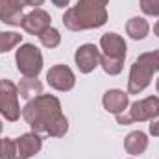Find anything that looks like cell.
I'll list each match as a JSON object with an SVG mask.
<instances>
[{"mask_svg": "<svg viewBox=\"0 0 159 159\" xmlns=\"http://www.w3.org/2000/svg\"><path fill=\"white\" fill-rule=\"evenodd\" d=\"M22 119L32 131L48 137H63L69 131V120L61 113V102L54 94H39L22 107Z\"/></svg>", "mask_w": 159, "mask_h": 159, "instance_id": "obj_1", "label": "cell"}, {"mask_svg": "<svg viewBox=\"0 0 159 159\" xmlns=\"http://www.w3.org/2000/svg\"><path fill=\"white\" fill-rule=\"evenodd\" d=\"M109 0H78L63 15V24L70 32L94 30L107 22Z\"/></svg>", "mask_w": 159, "mask_h": 159, "instance_id": "obj_2", "label": "cell"}, {"mask_svg": "<svg viewBox=\"0 0 159 159\" xmlns=\"http://www.w3.org/2000/svg\"><path fill=\"white\" fill-rule=\"evenodd\" d=\"M159 70V48L152 52H144L141 54L129 70V80H128V93L129 94H139L143 93L150 81L152 76Z\"/></svg>", "mask_w": 159, "mask_h": 159, "instance_id": "obj_3", "label": "cell"}, {"mask_svg": "<svg viewBox=\"0 0 159 159\" xmlns=\"http://www.w3.org/2000/svg\"><path fill=\"white\" fill-rule=\"evenodd\" d=\"M117 117V122L126 126L131 122H144V120H154L159 117V96H148L143 100H137L129 106L128 111H122Z\"/></svg>", "mask_w": 159, "mask_h": 159, "instance_id": "obj_4", "label": "cell"}, {"mask_svg": "<svg viewBox=\"0 0 159 159\" xmlns=\"http://www.w3.org/2000/svg\"><path fill=\"white\" fill-rule=\"evenodd\" d=\"M15 63L17 70L24 78H37L43 70V54L35 44H20V48L15 54Z\"/></svg>", "mask_w": 159, "mask_h": 159, "instance_id": "obj_5", "label": "cell"}, {"mask_svg": "<svg viewBox=\"0 0 159 159\" xmlns=\"http://www.w3.org/2000/svg\"><path fill=\"white\" fill-rule=\"evenodd\" d=\"M0 115L9 122H15L20 117L19 87L6 78L0 80Z\"/></svg>", "mask_w": 159, "mask_h": 159, "instance_id": "obj_6", "label": "cell"}, {"mask_svg": "<svg viewBox=\"0 0 159 159\" xmlns=\"http://www.w3.org/2000/svg\"><path fill=\"white\" fill-rule=\"evenodd\" d=\"M46 81L52 89L56 91H70L76 85V76L70 70V67L67 65H54L48 72H46Z\"/></svg>", "mask_w": 159, "mask_h": 159, "instance_id": "obj_7", "label": "cell"}, {"mask_svg": "<svg viewBox=\"0 0 159 159\" xmlns=\"http://www.w3.org/2000/svg\"><path fill=\"white\" fill-rule=\"evenodd\" d=\"M74 61L81 74H89L100 65V50L91 43L81 44L74 54Z\"/></svg>", "mask_w": 159, "mask_h": 159, "instance_id": "obj_8", "label": "cell"}, {"mask_svg": "<svg viewBox=\"0 0 159 159\" xmlns=\"http://www.w3.org/2000/svg\"><path fill=\"white\" fill-rule=\"evenodd\" d=\"M50 13H46L44 9L35 7L34 11H30L28 15H24L22 19V30L30 35H41L46 28H50Z\"/></svg>", "mask_w": 159, "mask_h": 159, "instance_id": "obj_9", "label": "cell"}, {"mask_svg": "<svg viewBox=\"0 0 159 159\" xmlns=\"http://www.w3.org/2000/svg\"><path fill=\"white\" fill-rule=\"evenodd\" d=\"M26 0H0V20L11 26H20L24 19Z\"/></svg>", "mask_w": 159, "mask_h": 159, "instance_id": "obj_10", "label": "cell"}, {"mask_svg": "<svg viewBox=\"0 0 159 159\" xmlns=\"http://www.w3.org/2000/svg\"><path fill=\"white\" fill-rule=\"evenodd\" d=\"M100 48L104 50L102 56L111 57V59H122L126 57V41L119 34H104L100 37Z\"/></svg>", "mask_w": 159, "mask_h": 159, "instance_id": "obj_11", "label": "cell"}, {"mask_svg": "<svg viewBox=\"0 0 159 159\" xmlns=\"http://www.w3.org/2000/svg\"><path fill=\"white\" fill-rule=\"evenodd\" d=\"M17 159H30L34 156H37L43 146V141H41V135L32 131V133H24L20 135L17 141Z\"/></svg>", "mask_w": 159, "mask_h": 159, "instance_id": "obj_12", "label": "cell"}, {"mask_svg": "<svg viewBox=\"0 0 159 159\" xmlns=\"http://www.w3.org/2000/svg\"><path fill=\"white\" fill-rule=\"evenodd\" d=\"M128 93L120 91V89H109L104 98H102V104H104V109L113 113V115H119L122 111H126L128 107Z\"/></svg>", "mask_w": 159, "mask_h": 159, "instance_id": "obj_13", "label": "cell"}, {"mask_svg": "<svg viewBox=\"0 0 159 159\" xmlns=\"http://www.w3.org/2000/svg\"><path fill=\"white\" fill-rule=\"evenodd\" d=\"M124 148L131 156L144 154V150L148 148V137H146V133H143V131H131V133H128V137L124 139Z\"/></svg>", "mask_w": 159, "mask_h": 159, "instance_id": "obj_14", "label": "cell"}, {"mask_svg": "<svg viewBox=\"0 0 159 159\" xmlns=\"http://www.w3.org/2000/svg\"><path fill=\"white\" fill-rule=\"evenodd\" d=\"M126 32L131 39L139 41V39H144L150 32V24L146 22V19L143 17H133L126 22Z\"/></svg>", "mask_w": 159, "mask_h": 159, "instance_id": "obj_15", "label": "cell"}, {"mask_svg": "<svg viewBox=\"0 0 159 159\" xmlns=\"http://www.w3.org/2000/svg\"><path fill=\"white\" fill-rule=\"evenodd\" d=\"M17 87H19V94H20L24 100H32V98L43 94V83H41L37 78L20 80V83H19Z\"/></svg>", "mask_w": 159, "mask_h": 159, "instance_id": "obj_16", "label": "cell"}, {"mask_svg": "<svg viewBox=\"0 0 159 159\" xmlns=\"http://www.w3.org/2000/svg\"><path fill=\"white\" fill-rule=\"evenodd\" d=\"M22 41V35L17 32H0V54L9 52Z\"/></svg>", "mask_w": 159, "mask_h": 159, "instance_id": "obj_17", "label": "cell"}, {"mask_svg": "<svg viewBox=\"0 0 159 159\" xmlns=\"http://www.w3.org/2000/svg\"><path fill=\"white\" fill-rule=\"evenodd\" d=\"M100 65H102L104 72L109 74V76H117L124 69V61L122 59H111V57H106V56H100Z\"/></svg>", "mask_w": 159, "mask_h": 159, "instance_id": "obj_18", "label": "cell"}, {"mask_svg": "<svg viewBox=\"0 0 159 159\" xmlns=\"http://www.w3.org/2000/svg\"><path fill=\"white\" fill-rule=\"evenodd\" d=\"M39 41L43 46H46V48H56V46H59V43H61V35H59V32L56 30V28H46L43 34L39 35Z\"/></svg>", "mask_w": 159, "mask_h": 159, "instance_id": "obj_19", "label": "cell"}, {"mask_svg": "<svg viewBox=\"0 0 159 159\" xmlns=\"http://www.w3.org/2000/svg\"><path fill=\"white\" fill-rule=\"evenodd\" d=\"M0 159H17V143L13 139H0Z\"/></svg>", "mask_w": 159, "mask_h": 159, "instance_id": "obj_20", "label": "cell"}, {"mask_svg": "<svg viewBox=\"0 0 159 159\" xmlns=\"http://www.w3.org/2000/svg\"><path fill=\"white\" fill-rule=\"evenodd\" d=\"M141 9L144 15L159 17V0H141Z\"/></svg>", "mask_w": 159, "mask_h": 159, "instance_id": "obj_21", "label": "cell"}, {"mask_svg": "<svg viewBox=\"0 0 159 159\" xmlns=\"http://www.w3.org/2000/svg\"><path fill=\"white\" fill-rule=\"evenodd\" d=\"M150 133H152L154 137H159V117L152 120V124H150Z\"/></svg>", "mask_w": 159, "mask_h": 159, "instance_id": "obj_22", "label": "cell"}, {"mask_svg": "<svg viewBox=\"0 0 159 159\" xmlns=\"http://www.w3.org/2000/svg\"><path fill=\"white\" fill-rule=\"evenodd\" d=\"M52 2H54V6H56V7H65V6H69V2H70V0H52Z\"/></svg>", "mask_w": 159, "mask_h": 159, "instance_id": "obj_23", "label": "cell"}, {"mask_svg": "<svg viewBox=\"0 0 159 159\" xmlns=\"http://www.w3.org/2000/svg\"><path fill=\"white\" fill-rule=\"evenodd\" d=\"M43 2L44 0H26V6H34V9H35L37 6H43Z\"/></svg>", "mask_w": 159, "mask_h": 159, "instance_id": "obj_24", "label": "cell"}, {"mask_svg": "<svg viewBox=\"0 0 159 159\" xmlns=\"http://www.w3.org/2000/svg\"><path fill=\"white\" fill-rule=\"evenodd\" d=\"M154 34H156V35L159 37V20L156 22V24H154Z\"/></svg>", "mask_w": 159, "mask_h": 159, "instance_id": "obj_25", "label": "cell"}, {"mask_svg": "<svg viewBox=\"0 0 159 159\" xmlns=\"http://www.w3.org/2000/svg\"><path fill=\"white\" fill-rule=\"evenodd\" d=\"M156 89H157V93H159V78H157V81H156Z\"/></svg>", "mask_w": 159, "mask_h": 159, "instance_id": "obj_26", "label": "cell"}, {"mask_svg": "<svg viewBox=\"0 0 159 159\" xmlns=\"http://www.w3.org/2000/svg\"><path fill=\"white\" fill-rule=\"evenodd\" d=\"M0 133H2V120H0Z\"/></svg>", "mask_w": 159, "mask_h": 159, "instance_id": "obj_27", "label": "cell"}]
</instances>
